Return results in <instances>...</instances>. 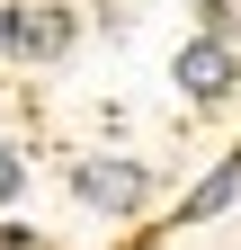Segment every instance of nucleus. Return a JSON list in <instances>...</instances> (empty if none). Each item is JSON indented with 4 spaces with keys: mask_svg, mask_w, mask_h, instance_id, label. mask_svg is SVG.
Here are the masks:
<instances>
[{
    "mask_svg": "<svg viewBox=\"0 0 241 250\" xmlns=\"http://www.w3.org/2000/svg\"><path fill=\"white\" fill-rule=\"evenodd\" d=\"M72 197L89 214H134L143 197H152V179H143L134 161H72Z\"/></svg>",
    "mask_w": 241,
    "mask_h": 250,
    "instance_id": "f257e3e1",
    "label": "nucleus"
},
{
    "mask_svg": "<svg viewBox=\"0 0 241 250\" xmlns=\"http://www.w3.org/2000/svg\"><path fill=\"white\" fill-rule=\"evenodd\" d=\"M179 89H188V99H205V107H223L232 89H241V54H232L223 36H197V45H179Z\"/></svg>",
    "mask_w": 241,
    "mask_h": 250,
    "instance_id": "f03ea898",
    "label": "nucleus"
},
{
    "mask_svg": "<svg viewBox=\"0 0 241 250\" xmlns=\"http://www.w3.org/2000/svg\"><path fill=\"white\" fill-rule=\"evenodd\" d=\"M0 36H9V54H18V62H54V54L72 45V18H63V9H36V18L9 9V18H0Z\"/></svg>",
    "mask_w": 241,
    "mask_h": 250,
    "instance_id": "7ed1b4c3",
    "label": "nucleus"
},
{
    "mask_svg": "<svg viewBox=\"0 0 241 250\" xmlns=\"http://www.w3.org/2000/svg\"><path fill=\"white\" fill-rule=\"evenodd\" d=\"M232 197H241V152H232L223 170H205V179H197V197L179 206V224H215V214H223Z\"/></svg>",
    "mask_w": 241,
    "mask_h": 250,
    "instance_id": "20e7f679",
    "label": "nucleus"
},
{
    "mask_svg": "<svg viewBox=\"0 0 241 250\" xmlns=\"http://www.w3.org/2000/svg\"><path fill=\"white\" fill-rule=\"evenodd\" d=\"M18 188H27V161H18V143H0V206H9Z\"/></svg>",
    "mask_w": 241,
    "mask_h": 250,
    "instance_id": "39448f33",
    "label": "nucleus"
}]
</instances>
